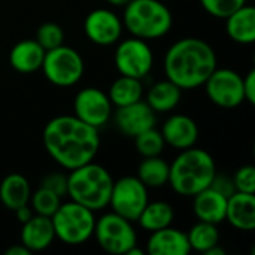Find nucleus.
<instances>
[{"label": "nucleus", "instance_id": "f257e3e1", "mask_svg": "<svg viewBox=\"0 0 255 255\" xmlns=\"http://www.w3.org/2000/svg\"><path fill=\"white\" fill-rule=\"evenodd\" d=\"M42 142L49 157L66 170L93 161L100 148L99 128L82 123L75 115H58L49 120L43 128Z\"/></svg>", "mask_w": 255, "mask_h": 255}, {"label": "nucleus", "instance_id": "f03ea898", "mask_svg": "<svg viewBox=\"0 0 255 255\" xmlns=\"http://www.w3.org/2000/svg\"><path fill=\"white\" fill-rule=\"evenodd\" d=\"M166 79L176 84L182 91L203 87L217 69V54L203 39L184 37L167 49L163 61Z\"/></svg>", "mask_w": 255, "mask_h": 255}, {"label": "nucleus", "instance_id": "7ed1b4c3", "mask_svg": "<svg viewBox=\"0 0 255 255\" xmlns=\"http://www.w3.org/2000/svg\"><path fill=\"white\" fill-rule=\"evenodd\" d=\"M217 173L212 155L200 148L182 149L169 166V185L185 197H193L208 188Z\"/></svg>", "mask_w": 255, "mask_h": 255}, {"label": "nucleus", "instance_id": "20e7f679", "mask_svg": "<svg viewBox=\"0 0 255 255\" xmlns=\"http://www.w3.org/2000/svg\"><path fill=\"white\" fill-rule=\"evenodd\" d=\"M67 196L70 200L88 208L93 212L109 206L114 178L108 169L90 161L69 170Z\"/></svg>", "mask_w": 255, "mask_h": 255}, {"label": "nucleus", "instance_id": "39448f33", "mask_svg": "<svg viewBox=\"0 0 255 255\" xmlns=\"http://www.w3.org/2000/svg\"><path fill=\"white\" fill-rule=\"evenodd\" d=\"M121 21L131 36L143 40L160 39L173 25L170 9L160 0H130Z\"/></svg>", "mask_w": 255, "mask_h": 255}, {"label": "nucleus", "instance_id": "423d86ee", "mask_svg": "<svg viewBox=\"0 0 255 255\" xmlns=\"http://www.w3.org/2000/svg\"><path fill=\"white\" fill-rule=\"evenodd\" d=\"M55 239L69 247H78L93 238L96 217L88 208L69 200L61 202L55 214L51 217Z\"/></svg>", "mask_w": 255, "mask_h": 255}, {"label": "nucleus", "instance_id": "0eeeda50", "mask_svg": "<svg viewBox=\"0 0 255 255\" xmlns=\"http://www.w3.org/2000/svg\"><path fill=\"white\" fill-rule=\"evenodd\" d=\"M40 70L48 82L55 87L66 88L81 81L85 66L81 54L75 48L63 43L54 49L45 51Z\"/></svg>", "mask_w": 255, "mask_h": 255}, {"label": "nucleus", "instance_id": "6e6552de", "mask_svg": "<svg viewBox=\"0 0 255 255\" xmlns=\"http://www.w3.org/2000/svg\"><path fill=\"white\" fill-rule=\"evenodd\" d=\"M99 247L112 255H126L137 245V235L133 223L115 212H109L96 220L94 233Z\"/></svg>", "mask_w": 255, "mask_h": 255}, {"label": "nucleus", "instance_id": "1a4fd4ad", "mask_svg": "<svg viewBox=\"0 0 255 255\" xmlns=\"http://www.w3.org/2000/svg\"><path fill=\"white\" fill-rule=\"evenodd\" d=\"M114 63L120 75L143 79L152 70L154 54L146 40L133 36L117 45Z\"/></svg>", "mask_w": 255, "mask_h": 255}, {"label": "nucleus", "instance_id": "9d476101", "mask_svg": "<svg viewBox=\"0 0 255 255\" xmlns=\"http://www.w3.org/2000/svg\"><path fill=\"white\" fill-rule=\"evenodd\" d=\"M148 202V188L139 181L137 176H123L118 181H114L109 199L112 212L136 223Z\"/></svg>", "mask_w": 255, "mask_h": 255}, {"label": "nucleus", "instance_id": "9b49d317", "mask_svg": "<svg viewBox=\"0 0 255 255\" xmlns=\"http://www.w3.org/2000/svg\"><path fill=\"white\" fill-rule=\"evenodd\" d=\"M209 100L224 109L238 108L245 102L244 78L232 69H215L203 84Z\"/></svg>", "mask_w": 255, "mask_h": 255}, {"label": "nucleus", "instance_id": "f8f14e48", "mask_svg": "<svg viewBox=\"0 0 255 255\" xmlns=\"http://www.w3.org/2000/svg\"><path fill=\"white\" fill-rule=\"evenodd\" d=\"M73 115L94 128H102L112 117V103L100 88L87 87L73 99Z\"/></svg>", "mask_w": 255, "mask_h": 255}, {"label": "nucleus", "instance_id": "ddd939ff", "mask_svg": "<svg viewBox=\"0 0 255 255\" xmlns=\"http://www.w3.org/2000/svg\"><path fill=\"white\" fill-rule=\"evenodd\" d=\"M123 21L111 9L99 7L91 10L84 21L85 36L99 46H111L121 39Z\"/></svg>", "mask_w": 255, "mask_h": 255}, {"label": "nucleus", "instance_id": "4468645a", "mask_svg": "<svg viewBox=\"0 0 255 255\" xmlns=\"http://www.w3.org/2000/svg\"><path fill=\"white\" fill-rule=\"evenodd\" d=\"M114 121L120 133L127 137H134L139 133L155 127V112L148 106L146 102L139 100L136 103L117 108Z\"/></svg>", "mask_w": 255, "mask_h": 255}, {"label": "nucleus", "instance_id": "2eb2a0df", "mask_svg": "<svg viewBox=\"0 0 255 255\" xmlns=\"http://www.w3.org/2000/svg\"><path fill=\"white\" fill-rule=\"evenodd\" d=\"M161 134L166 142V145L182 151L188 149L191 146H196L199 140V126L197 123L184 114H175L169 117L163 127H161Z\"/></svg>", "mask_w": 255, "mask_h": 255}, {"label": "nucleus", "instance_id": "dca6fc26", "mask_svg": "<svg viewBox=\"0 0 255 255\" xmlns=\"http://www.w3.org/2000/svg\"><path fill=\"white\" fill-rule=\"evenodd\" d=\"M146 251L151 255H188L191 248L187 233L169 226L151 233L146 242Z\"/></svg>", "mask_w": 255, "mask_h": 255}, {"label": "nucleus", "instance_id": "f3484780", "mask_svg": "<svg viewBox=\"0 0 255 255\" xmlns=\"http://www.w3.org/2000/svg\"><path fill=\"white\" fill-rule=\"evenodd\" d=\"M55 241L52 221L49 217L34 214L21 229V244L33 254L45 251Z\"/></svg>", "mask_w": 255, "mask_h": 255}, {"label": "nucleus", "instance_id": "a211bd4d", "mask_svg": "<svg viewBox=\"0 0 255 255\" xmlns=\"http://www.w3.org/2000/svg\"><path fill=\"white\" fill-rule=\"evenodd\" d=\"M226 211L227 197L211 187L193 196V212L199 221L218 226L226 221Z\"/></svg>", "mask_w": 255, "mask_h": 255}, {"label": "nucleus", "instance_id": "6ab92c4d", "mask_svg": "<svg viewBox=\"0 0 255 255\" xmlns=\"http://www.w3.org/2000/svg\"><path fill=\"white\" fill-rule=\"evenodd\" d=\"M226 221L241 230L253 232L255 229V196L250 193H233L227 199Z\"/></svg>", "mask_w": 255, "mask_h": 255}, {"label": "nucleus", "instance_id": "aec40b11", "mask_svg": "<svg viewBox=\"0 0 255 255\" xmlns=\"http://www.w3.org/2000/svg\"><path fill=\"white\" fill-rule=\"evenodd\" d=\"M45 49L36 39H24L15 43L9 52V64L19 73H33L40 70Z\"/></svg>", "mask_w": 255, "mask_h": 255}, {"label": "nucleus", "instance_id": "412c9836", "mask_svg": "<svg viewBox=\"0 0 255 255\" xmlns=\"http://www.w3.org/2000/svg\"><path fill=\"white\" fill-rule=\"evenodd\" d=\"M226 19L227 36L239 45H253L255 42V9L244 4L232 12Z\"/></svg>", "mask_w": 255, "mask_h": 255}, {"label": "nucleus", "instance_id": "4be33fe9", "mask_svg": "<svg viewBox=\"0 0 255 255\" xmlns=\"http://www.w3.org/2000/svg\"><path fill=\"white\" fill-rule=\"evenodd\" d=\"M30 197L31 187L24 175L9 173L0 182V202L6 209L13 212L16 208L27 205Z\"/></svg>", "mask_w": 255, "mask_h": 255}, {"label": "nucleus", "instance_id": "5701e85b", "mask_svg": "<svg viewBox=\"0 0 255 255\" xmlns=\"http://www.w3.org/2000/svg\"><path fill=\"white\" fill-rule=\"evenodd\" d=\"M182 97V90L169 79L152 84L146 93V103L155 114H167L173 111Z\"/></svg>", "mask_w": 255, "mask_h": 255}, {"label": "nucleus", "instance_id": "b1692460", "mask_svg": "<svg viewBox=\"0 0 255 255\" xmlns=\"http://www.w3.org/2000/svg\"><path fill=\"white\" fill-rule=\"evenodd\" d=\"M106 94H108L112 106H117V108L136 103V102L142 100V97H143L142 79L121 75L111 84Z\"/></svg>", "mask_w": 255, "mask_h": 255}, {"label": "nucleus", "instance_id": "393cba45", "mask_svg": "<svg viewBox=\"0 0 255 255\" xmlns=\"http://www.w3.org/2000/svg\"><path fill=\"white\" fill-rule=\"evenodd\" d=\"M173 220H175L173 206L167 202L157 200V202L146 203V206L143 208V211L137 218V223L143 230L152 233L172 226Z\"/></svg>", "mask_w": 255, "mask_h": 255}, {"label": "nucleus", "instance_id": "a878e982", "mask_svg": "<svg viewBox=\"0 0 255 255\" xmlns=\"http://www.w3.org/2000/svg\"><path fill=\"white\" fill-rule=\"evenodd\" d=\"M169 163L160 155L145 157L137 167L139 181L149 188H161L169 182Z\"/></svg>", "mask_w": 255, "mask_h": 255}, {"label": "nucleus", "instance_id": "bb28decb", "mask_svg": "<svg viewBox=\"0 0 255 255\" xmlns=\"http://www.w3.org/2000/svg\"><path fill=\"white\" fill-rule=\"evenodd\" d=\"M220 238L221 236H220V230L217 224H211L205 221L196 223L187 233V239H188L191 251H197L202 254H205L209 248L218 245Z\"/></svg>", "mask_w": 255, "mask_h": 255}, {"label": "nucleus", "instance_id": "cd10ccee", "mask_svg": "<svg viewBox=\"0 0 255 255\" xmlns=\"http://www.w3.org/2000/svg\"><path fill=\"white\" fill-rule=\"evenodd\" d=\"M133 139H134V148H136V151L143 158L145 157L160 155L164 151V146H166V142L163 139L161 131H158L155 127H151V128L139 133Z\"/></svg>", "mask_w": 255, "mask_h": 255}, {"label": "nucleus", "instance_id": "c85d7f7f", "mask_svg": "<svg viewBox=\"0 0 255 255\" xmlns=\"http://www.w3.org/2000/svg\"><path fill=\"white\" fill-rule=\"evenodd\" d=\"M28 205L31 206L34 214L51 218L61 205V197L43 187H39L34 193H31Z\"/></svg>", "mask_w": 255, "mask_h": 255}, {"label": "nucleus", "instance_id": "c756f323", "mask_svg": "<svg viewBox=\"0 0 255 255\" xmlns=\"http://www.w3.org/2000/svg\"><path fill=\"white\" fill-rule=\"evenodd\" d=\"M34 39L45 51H49L64 43V31L57 22H43L36 30Z\"/></svg>", "mask_w": 255, "mask_h": 255}, {"label": "nucleus", "instance_id": "7c9ffc66", "mask_svg": "<svg viewBox=\"0 0 255 255\" xmlns=\"http://www.w3.org/2000/svg\"><path fill=\"white\" fill-rule=\"evenodd\" d=\"M248 0H200L202 7L215 18H227L232 12L247 4Z\"/></svg>", "mask_w": 255, "mask_h": 255}, {"label": "nucleus", "instance_id": "2f4dec72", "mask_svg": "<svg viewBox=\"0 0 255 255\" xmlns=\"http://www.w3.org/2000/svg\"><path fill=\"white\" fill-rule=\"evenodd\" d=\"M233 185L235 190L239 193H250L255 194V167L251 164L242 166L233 175Z\"/></svg>", "mask_w": 255, "mask_h": 255}, {"label": "nucleus", "instance_id": "473e14b6", "mask_svg": "<svg viewBox=\"0 0 255 255\" xmlns=\"http://www.w3.org/2000/svg\"><path fill=\"white\" fill-rule=\"evenodd\" d=\"M40 187L55 193L63 199L67 196V175L61 172H49L40 179Z\"/></svg>", "mask_w": 255, "mask_h": 255}, {"label": "nucleus", "instance_id": "72a5a7b5", "mask_svg": "<svg viewBox=\"0 0 255 255\" xmlns=\"http://www.w3.org/2000/svg\"><path fill=\"white\" fill-rule=\"evenodd\" d=\"M209 187L214 188V190H217L218 193H221V194L226 196L227 199H229L233 193H236L235 185H233V179L229 178V176H226V175H218V173H215V176H214V179H212V182H211Z\"/></svg>", "mask_w": 255, "mask_h": 255}, {"label": "nucleus", "instance_id": "f704fd0d", "mask_svg": "<svg viewBox=\"0 0 255 255\" xmlns=\"http://www.w3.org/2000/svg\"><path fill=\"white\" fill-rule=\"evenodd\" d=\"M244 97L250 105L255 103V70H250L244 78Z\"/></svg>", "mask_w": 255, "mask_h": 255}, {"label": "nucleus", "instance_id": "c9c22d12", "mask_svg": "<svg viewBox=\"0 0 255 255\" xmlns=\"http://www.w3.org/2000/svg\"><path fill=\"white\" fill-rule=\"evenodd\" d=\"M15 217H16V220L21 223V224H24L25 221H28L33 215H34V212H33V209H31V206L27 203V205H22V206H19V208H16L15 211Z\"/></svg>", "mask_w": 255, "mask_h": 255}, {"label": "nucleus", "instance_id": "e433bc0d", "mask_svg": "<svg viewBox=\"0 0 255 255\" xmlns=\"http://www.w3.org/2000/svg\"><path fill=\"white\" fill-rule=\"evenodd\" d=\"M4 255H31V253H30L22 244H18V245L9 247V248L4 251Z\"/></svg>", "mask_w": 255, "mask_h": 255}, {"label": "nucleus", "instance_id": "4c0bfd02", "mask_svg": "<svg viewBox=\"0 0 255 255\" xmlns=\"http://www.w3.org/2000/svg\"><path fill=\"white\" fill-rule=\"evenodd\" d=\"M206 255H226V250L224 248H221L220 247V244L218 245H215V247H212V248H209L206 253Z\"/></svg>", "mask_w": 255, "mask_h": 255}, {"label": "nucleus", "instance_id": "58836bf2", "mask_svg": "<svg viewBox=\"0 0 255 255\" xmlns=\"http://www.w3.org/2000/svg\"><path fill=\"white\" fill-rule=\"evenodd\" d=\"M105 1H108L109 4H112L115 7H124L130 0H105Z\"/></svg>", "mask_w": 255, "mask_h": 255}, {"label": "nucleus", "instance_id": "ea45409f", "mask_svg": "<svg viewBox=\"0 0 255 255\" xmlns=\"http://www.w3.org/2000/svg\"><path fill=\"white\" fill-rule=\"evenodd\" d=\"M145 254V251L143 250H140V248H137V245H134L131 250H128V253L126 255H143Z\"/></svg>", "mask_w": 255, "mask_h": 255}]
</instances>
